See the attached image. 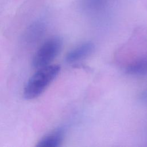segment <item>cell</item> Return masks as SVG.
Segmentation results:
<instances>
[{"label":"cell","mask_w":147,"mask_h":147,"mask_svg":"<svg viewBox=\"0 0 147 147\" xmlns=\"http://www.w3.org/2000/svg\"><path fill=\"white\" fill-rule=\"evenodd\" d=\"M60 67L56 64L37 69L29 78L24 89V96L26 99H33L40 96L59 74Z\"/></svg>","instance_id":"obj_1"},{"label":"cell","mask_w":147,"mask_h":147,"mask_svg":"<svg viewBox=\"0 0 147 147\" xmlns=\"http://www.w3.org/2000/svg\"><path fill=\"white\" fill-rule=\"evenodd\" d=\"M62 45V39L58 36L47 39L35 53L32 60L33 67L38 69L49 65L59 55Z\"/></svg>","instance_id":"obj_2"},{"label":"cell","mask_w":147,"mask_h":147,"mask_svg":"<svg viewBox=\"0 0 147 147\" xmlns=\"http://www.w3.org/2000/svg\"><path fill=\"white\" fill-rule=\"evenodd\" d=\"M94 44L91 42H86L71 50L66 55L65 61L73 63L87 57L94 49Z\"/></svg>","instance_id":"obj_3"},{"label":"cell","mask_w":147,"mask_h":147,"mask_svg":"<svg viewBox=\"0 0 147 147\" xmlns=\"http://www.w3.org/2000/svg\"><path fill=\"white\" fill-rule=\"evenodd\" d=\"M64 130L63 128L56 129L41 138L37 146L39 147H57L60 145L64 137Z\"/></svg>","instance_id":"obj_4"},{"label":"cell","mask_w":147,"mask_h":147,"mask_svg":"<svg viewBox=\"0 0 147 147\" xmlns=\"http://www.w3.org/2000/svg\"><path fill=\"white\" fill-rule=\"evenodd\" d=\"M44 30L45 26L43 22L36 21L27 28L25 33V39L29 42H36L43 35Z\"/></svg>","instance_id":"obj_5"},{"label":"cell","mask_w":147,"mask_h":147,"mask_svg":"<svg viewBox=\"0 0 147 147\" xmlns=\"http://www.w3.org/2000/svg\"><path fill=\"white\" fill-rule=\"evenodd\" d=\"M127 74L144 75L147 74V56L141 57L131 63L126 68Z\"/></svg>","instance_id":"obj_6"},{"label":"cell","mask_w":147,"mask_h":147,"mask_svg":"<svg viewBox=\"0 0 147 147\" xmlns=\"http://www.w3.org/2000/svg\"><path fill=\"white\" fill-rule=\"evenodd\" d=\"M107 0H82L81 5L87 9H98L105 5Z\"/></svg>","instance_id":"obj_7"}]
</instances>
